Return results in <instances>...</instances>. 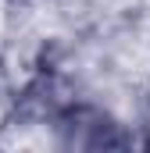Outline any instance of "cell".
Masks as SVG:
<instances>
[{
    "mask_svg": "<svg viewBox=\"0 0 150 153\" xmlns=\"http://www.w3.org/2000/svg\"><path fill=\"white\" fill-rule=\"evenodd\" d=\"M0 25H4V0H0Z\"/></svg>",
    "mask_w": 150,
    "mask_h": 153,
    "instance_id": "obj_1",
    "label": "cell"
}]
</instances>
